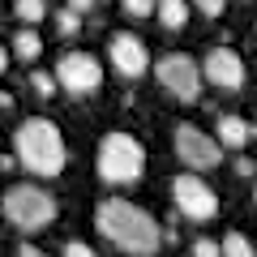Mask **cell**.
Masks as SVG:
<instances>
[{
	"label": "cell",
	"instance_id": "obj_1",
	"mask_svg": "<svg viewBox=\"0 0 257 257\" xmlns=\"http://www.w3.org/2000/svg\"><path fill=\"white\" fill-rule=\"evenodd\" d=\"M94 227H99L120 253H128V257H155L159 248H163V227H159L146 210H138L133 202H124V197L99 202Z\"/></svg>",
	"mask_w": 257,
	"mask_h": 257
},
{
	"label": "cell",
	"instance_id": "obj_2",
	"mask_svg": "<svg viewBox=\"0 0 257 257\" xmlns=\"http://www.w3.org/2000/svg\"><path fill=\"white\" fill-rule=\"evenodd\" d=\"M13 159H18L26 172H35V176H60L69 150H64V138H60V128H56L52 120L30 116V120H22L18 133H13Z\"/></svg>",
	"mask_w": 257,
	"mask_h": 257
},
{
	"label": "cell",
	"instance_id": "obj_3",
	"mask_svg": "<svg viewBox=\"0 0 257 257\" xmlns=\"http://www.w3.org/2000/svg\"><path fill=\"white\" fill-rule=\"evenodd\" d=\"M94 167H99V180L107 184H138L146 172V146L133 133H107Z\"/></svg>",
	"mask_w": 257,
	"mask_h": 257
},
{
	"label": "cell",
	"instance_id": "obj_4",
	"mask_svg": "<svg viewBox=\"0 0 257 257\" xmlns=\"http://www.w3.org/2000/svg\"><path fill=\"white\" fill-rule=\"evenodd\" d=\"M0 210H5V219H9L13 227L39 231V227H47V223L56 219V197L47 189H39V184H13V189L0 197Z\"/></svg>",
	"mask_w": 257,
	"mask_h": 257
},
{
	"label": "cell",
	"instance_id": "obj_5",
	"mask_svg": "<svg viewBox=\"0 0 257 257\" xmlns=\"http://www.w3.org/2000/svg\"><path fill=\"white\" fill-rule=\"evenodd\" d=\"M155 77L159 86H163L167 94H176L180 103H197V94H202V69H197V60L184 52H167L163 60L155 64Z\"/></svg>",
	"mask_w": 257,
	"mask_h": 257
},
{
	"label": "cell",
	"instance_id": "obj_6",
	"mask_svg": "<svg viewBox=\"0 0 257 257\" xmlns=\"http://www.w3.org/2000/svg\"><path fill=\"white\" fill-rule=\"evenodd\" d=\"M172 197H176V210L184 219H193V223H210L219 214V193L193 172H184V176L172 180Z\"/></svg>",
	"mask_w": 257,
	"mask_h": 257
},
{
	"label": "cell",
	"instance_id": "obj_7",
	"mask_svg": "<svg viewBox=\"0 0 257 257\" xmlns=\"http://www.w3.org/2000/svg\"><path fill=\"white\" fill-rule=\"evenodd\" d=\"M176 155L193 172H210V167L223 163V146L210 133H202L197 124H176Z\"/></svg>",
	"mask_w": 257,
	"mask_h": 257
},
{
	"label": "cell",
	"instance_id": "obj_8",
	"mask_svg": "<svg viewBox=\"0 0 257 257\" xmlns=\"http://www.w3.org/2000/svg\"><path fill=\"white\" fill-rule=\"evenodd\" d=\"M56 86H64L69 94H90V90H99V82H103V69H99V60H94L90 52H64L60 60H56Z\"/></svg>",
	"mask_w": 257,
	"mask_h": 257
},
{
	"label": "cell",
	"instance_id": "obj_9",
	"mask_svg": "<svg viewBox=\"0 0 257 257\" xmlns=\"http://www.w3.org/2000/svg\"><path fill=\"white\" fill-rule=\"evenodd\" d=\"M197 69H202L206 82H214L219 90H240V86H244V60H240V52H231V47H210Z\"/></svg>",
	"mask_w": 257,
	"mask_h": 257
},
{
	"label": "cell",
	"instance_id": "obj_10",
	"mask_svg": "<svg viewBox=\"0 0 257 257\" xmlns=\"http://www.w3.org/2000/svg\"><path fill=\"white\" fill-rule=\"evenodd\" d=\"M111 64H116V73L120 77H142V73H150V52H146V43H142L138 35H111Z\"/></svg>",
	"mask_w": 257,
	"mask_h": 257
},
{
	"label": "cell",
	"instance_id": "obj_11",
	"mask_svg": "<svg viewBox=\"0 0 257 257\" xmlns=\"http://www.w3.org/2000/svg\"><path fill=\"white\" fill-rule=\"evenodd\" d=\"M214 142H219L223 150H240V146L248 142V120L223 116V120H219V133H214Z\"/></svg>",
	"mask_w": 257,
	"mask_h": 257
},
{
	"label": "cell",
	"instance_id": "obj_12",
	"mask_svg": "<svg viewBox=\"0 0 257 257\" xmlns=\"http://www.w3.org/2000/svg\"><path fill=\"white\" fill-rule=\"evenodd\" d=\"M155 18L167 30H180L189 22V0H155Z\"/></svg>",
	"mask_w": 257,
	"mask_h": 257
},
{
	"label": "cell",
	"instance_id": "obj_13",
	"mask_svg": "<svg viewBox=\"0 0 257 257\" xmlns=\"http://www.w3.org/2000/svg\"><path fill=\"white\" fill-rule=\"evenodd\" d=\"M13 56H18V60H26V64H35L39 56H43V39L35 35V26H26V30H18V35H13Z\"/></svg>",
	"mask_w": 257,
	"mask_h": 257
},
{
	"label": "cell",
	"instance_id": "obj_14",
	"mask_svg": "<svg viewBox=\"0 0 257 257\" xmlns=\"http://www.w3.org/2000/svg\"><path fill=\"white\" fill-rule=\"evenodd\" d=\"M219 257H257V244L244 231H227V236L219 240Z\"/></svg>",
	"mask_w": 257,
	"mask_h": 257
},
{
	"label": "cell",
	"instance_id": "obj_15",
	"mask_svg": "<svg viewBox=\"0 0 257 257\" xmlns=\"http://www.w3.org/2000/svg\"><path fill=\"white\" fill-rule=\"evenodd\" d=\"M13 9H18V18L26 22V26H39V22L47 18V5H43V0H18Z\"/></svg>",
	"mask_w": 257,
	"mask_h": 257
},
{
	"label": "cell",
	"instance_id": "obj_16",
	"mask_svg": "<svg viewBox=\"0 0 257 257\" xmlns=\"http://www.w3.org/2000/svg\"><path fill=\"white\" fill-rule=\"evenodd\" d=\"M30 90L43 94V99H52V94H56V77L47 73V69H35V73H30Z\"/></svg>",
	"mask_w": 257,
	"mask_h": 257
},
{
	"label": "cell",
	"instance_id": "obj_17",
	"mask_svg": "<svg viewBox=\"0 0 257 257\" xmlns=\"http://www.w3.org/2000/svg\"><path fill=\"white\" fill-rule=\"evenodd\" d=\"M56 26H60L64 39H69V35H77V30H82V18H77L73 9H60V13H56Z\"/></svg>",
	"mask_w": 257,
	"mask_h": 257
},
{
	"label": "cell",
	"instance_id": "obj_18",
	"mask_svg": "<svg viewBox=\"0 0 257 257\" xmlns=\"http://www.w3.org/2000/svg\"><path fill=\"white\" fill-rule=\"evenodd\" d=\"M189 5L202 13V18H223V9H227V0H189Z\"/></svg>",
	"mask_w": 257,
	"mask_h": 257
},
{
	"label": "cell",
	"instance_id": "obj_19",
	"mask_svg": "<svg viewBox=\"0 0 257 257\" xmlns=\"http://www.w3.org/2000/svg\"><path fill=\"white\" fill-rule=\"evenodd\" d=\"M60 257H99L86 240H64V248H60Z\"/></svg>",
	"mask_w": 257,
	"mask_h": 257
},
{
	"label": "cell",
	"instance_id": "obj_20",
	"mask_svg": "<svg viewBox=\"0 0 257 257\" xmlns=\"http://www.w3.org/2000/svg\"><path fill=\"white\" fill-rule=\"evenodd\" d=\"M120 5H124L128 18H150L155 13V0H120Z\"/></svg>",
	"mask_w": 257,
	"mask_h": 257
},
{
	"label": "cell",
	"instance_id": "obj_21",
	"mask_svg": "<svg viewBox=\"0 0 257 257\" xmlns=\"http://www.w3.org/2000/svg\"><path fill=\"white\" fill-rule=\"evenodd\" d=\"M193 257H219V240H197L193 244Z\"/></svg>",
	"mask_w": 257,
	"mask_h": 257
},
{
	"label": "cell",
	"instance_id": "obj_22",
	"mask_svg": "<svg viewBox=\"0 0 257 257\" xmlns=\"http://www.w3.org/2000/svg\"><path fill=\"white\" fill-rule=\"evenodd\" d=\"M64 9H73L77 18H86V13L94 9V0H64Z\"/></svg>",
	"mask_w": 257,
	"mask_h": 257
},
{
	"label": "cell",
	"instance_id": "obj_23",
	"mask_svg": "<svg viewBox=\"0 0 257 257\" xmlns=\"http://www.w3.org/2000/svg\"><path fill=\"white\" fill-rule=\"evenodd\" d=\"M236 172H240V176H253L257 163H253V159H236Z\"/></svg>",
	"mask_w": 257,
	"mask_h": 257
},
{
	"label": "cell",
	"instance_id": "obj_24",
	"mask_svg": "<svg viewBox=\"0 0 257 257\" xmlns=\"http://www.w3.org/2000/svg\"><path fill=\"white\" fill-rule=\"evenodd\" d=\"M18 257H47V253H43V248H35V244H22Z\"/></svg>",
	"mask_w": 257,
	"mask_h": 257
},
{
	"label": "cell",
	"instance_id": "obj_25",
	"mask_svg": "<svg viewBox=\"0 0 257 257\" xmlns=\"http://www.w3.org/2000/svg\"><path fill=\"white\" fill-rule=\"evenodd\" d=\"M5 69H9V47L0 43V73H5Z\"/></svg>",
	"mask_w": 257,
	"mask_h": 257
},
{
	"label": "cell",
	"instance_id": "obj_26",
	"mask_svg": "<svg viewBox=\"0 0 257 257\" xmlns=\"http://www.w3.org/2000/svg\"><path fill=\"white\" fill-rule=\"evenodd\" d=\"M253 202H257V189H253Z\"/></svg>",
	"mask_w": 257,
	"mask_h": 257
}]
</instances>
